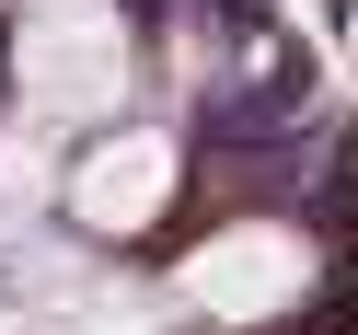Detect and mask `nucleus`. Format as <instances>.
Here are the masks:
<instances>
[{"label":"nucleus","instance_id":"obj_1","mask_svg":"<svg viewBox=\"0 0 358 335\" xmlns=\"http://www.w3.org/2000/svg\"><path fill=\"white\" fill-rule=\"evenodd\" d=\"M12 81H24V116H47V127L116 116L127 104V12L116 0H24Z\"/></svg>","mask_w":358,"mask_h":335},{"label":"nucleus","instance_id":"obj_2","mask_svg":"<svg viewBox=\"0 0 358 335\" xmlns=\"http://www.w3.org/2000/svg\"><path fill=\"white\" fill-rule=\"evenodd\" d=\"M312 289V243L278 231V220H243V231H208L185 255V301L208 312V324H266V312H289Z\"/></svg>","mask_w":358,"mask_h":335},{"label":"nucleus","instance_id":"obj_3","mask_svg":"<svg viewBox=\"0 0 358 335\" xmlns=\"http://www.w3.org/2000/svg\"><path fill=\"white\" fill-rule=\"evenodd\" d=\"M162 197H173V139L162 127H127V139H104V150H81L70 162V220L81 231H139V220H162Z\"/></svg>","mask_w":358,"mask_h":335},{"label":"nucleus","instance_id":"obj_4","mask_svg":"<svg viewBox=\"0 0 358 335\" xmlns=\"http://www.w3.org/2000/svg\"><path fill=\"white\" fill-rule=\"evenodd\" d=\"M24 335H150L139 312H116V301H70V312H35Z\"/></svg>","mask_w":358,"mask_h":335}]
</instances>
